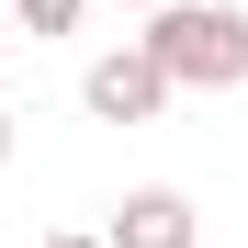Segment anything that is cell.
I'll return each mask as SVG.
<instances>
[{"instance_id": "cell-1", "label": "cell", "mask_w": 248, "mask_h": 248, "mask_svg": "<svg viewBox=\"0 0 248 248\" xmlns=\"http://www.w3.org/2000/svg\"><path fill=\"white\" fill-rule=\"evenodd\" d=\"M136 46L158 57L170 91H248V12L237 0H170V12H147Z\"/></svg>"}, {"instance_id": "cell-2", "label": "cell", "mask_w": 248, "mask_h": 248, "mask_svg": "<svg viewBox=\"0 0 248 248\" xmlns=\"http://www.w3.org/2000/svg\"><path fill=\"white\" fill-rule=\"evenodd\" d=\"M79 102H91V124H158V113H170V79H158L147 46H113V57H91Z\"/></svg>"}, {"instance_id": "cell-3", "label": "cell", "mask_w": 248, "mask_h": 248, "mask_svg": "<svg viewBox=\"0 0 248 248\" xmlns=\"http://www.w3.org/2000/svg\"><path fill=\"white\" fill-rule=\"evenodd\" d=\"M192 192H170V181H147V192H124L113 203V226H102V248H192Z\"/></svg>"}, {"instance_id": "cell-4", "label": "cell", "mask_w": 248, "mask_h": 248, "mask_svg": "<svg viewBox=\"0 0 248 248\" xmlns=\"http://www.w3.org/2000/svg\"><path fill=\"white\" fill-rule=\"evenodd\" d=\"M79 12H91V0H12L23 34H79Z\"/></svg>"}, {"instance_id": "cell-5", "label": "cell", "mask_w": 248, "mask_h": 248, "mask_svg": "<svg viewBox=\"0 0 248 248\" xmlns=\"http://www.w3.org/2000/svg\"><path fill=\"white\" fill-rule=\"evenodd\" d=\"M34 248H102V237H79V226H57V237H34Z\"/></svg>"}, {"instance_id": "cell-6", "label": "cell", "mask_w": 248, "mask_h": 248, "mask_svg": "<svg viewBox=\"0 0 248 248\" xmlns=\"http://www.w3.org/2000/svg\"><path fill=\"white\" fill-rule=\"evenodd\" d=\"M12 136H23V124H12V113H0V158H12Z\"/></svg>"}, {"instance_id": "cell-7", "label": "cell", "mask_w": 248, "mask_h": 248, "mask_svg": "<svg viewBox=\"0 0 248 248\" xmlns=\"http://www.w3.org/2000/svg\"><path fill=\"white\" fill-rule=\"evenodd\" d=\"M124 12H170V0H124Z\"/></svg>"}, {"instance_id": "cell-8", "label": "cell", "mask_w": 248, "mask_h": 248, "mask_svg": "<svg viewBox=\"0 0 248 248\" xmlns=\"http://www.w3.org/2000/svg\"><path fill=\"white\" fill-rule=\"evenodd\" d=\"M0 12H12V0H0Z\"/></svg>"}]
</instances>
